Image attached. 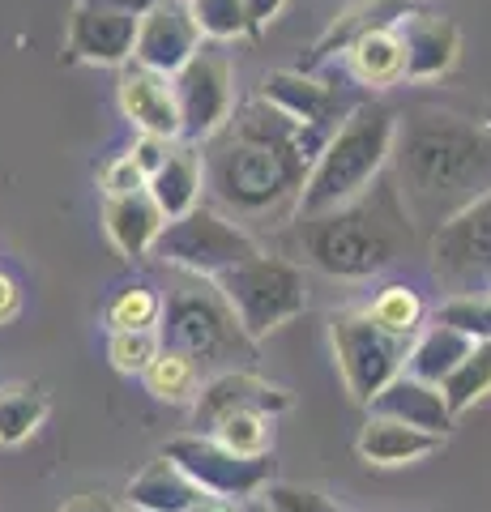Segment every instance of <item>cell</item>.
I'll list each match as a JSON object with an SVG mask.
<instances>
[{
	"mask_svg": "<svg viewBox=\"0 0 491 512\" xmlns=\"http://www.w3.org/2000/svg\"><path fill=\"white\" fill-rule=\"evenodd\" d=\"M265 508L269 512H338V504L329 500L325 491H316V487H299V483H269L257 491Z\"/></svg>",
	"mask_w": 491,
	"mask_h": 512,
	"instance_id": "cell-35",
	"label": "cell"
},
{
	"mask_svg": "<svg viewBox=\"0 0 491 512\" xmlns=\"http://www.w3.org/2000/svg\"><path fill=\"white\" fill-rule=\"evenodd\" d=\"M393 133H398V111L380 99L355 103L338 128L325 137L321 154L312 158V171L299 192V214H321L334 205L359 197L372 180L389 171ZM295 214V218H299Z\"/></svg>",
	"mask_w": 491,
	"mask_h": 512,
	"instance_id": "cell-4",
	"label": "cell"
},
{
	"mask_svg": "<svg viewBox=\"0 0 491 512\" xmlns=\"http://www.w3.org/2000/svg\"><path fill=\"white\" fill-rule=\"evenodd\" d=\"M287 9V0H244V22H248V35L261 39L265 26L278 18V13Z\"/></svg>",
	"mask_w": 491,
	"mask_h": 512,
	"instance_id": "cell-38",
	"label": "cell"
},
{
	"mask_svg": "<svg viewBox=\"0 0 491 512\" xmlns=\"http://www.w3.org/2000/svg\"><path fill=\"white\" fill-rule=\"evenodd\" d=\"M440 389H445V402H449L453 414H462L474 402H483V397L491 393V342H474L466 350V359L453 367Z\"/></svg>",
	"mask_w": 491,
	"mask_h": 512,
	"instance_id": "cell-28",
	"label": "cell"
},
{
	"mask_svg": "<svg viewBox=\"0 0 491 512\" xmlns=\"http://www.w3.org/2000/svg\"><path fill=\"white\" fill-rule=\"evenodd\" d=\"M445 436H432V431H419L402 419H389V414H372L363 423L359 440H355V453L368 461V466H410L427 453H436Z\"/></svg>",
	"mask_w": 491,
	"mask_h": 512,
	"instance_id": "cell-21",
	"label": "cell"
},
{
	"mask_svg": "<svg viewBox=\"0 0 491 512\" xmlns=\"http://www.w3.org/2000/svg\"><path fill=\"white\" fill-rule=\"evenodd\" d=\"M436 320L462 329L470 342H491V295H453Z\"/></svg>",
	"mask_w": 491,
	"mask_h": 512,
	"instance_id": "cell-34",
	"label": "cell"
},
{
	"mask_svg": "<svg viewBox=\"0 0 491 512\" xmlns=\"http://www.w3.org/2000/svg\"><path fill=\"white\" fill-rule=\"evenodd\" d=\"M205 436L223 440L231 453L240 457H269L274 448V414H261V410H240V414H227L223 423Z\"/></svg>",
	"mask_w": 491,
	"mask_h": 512,
	"instance_id": "cell-29",
	"label": "cell"
},
{
	"mask_svg": "<svg viewBox=\"0 0 491 512\" xmlns=\"http://www.w3.org/2000/svg\"><path fill=\"white\" fill-rule=\"evenodd\" d=\"M261 99L274 103L282 116H291L295 124L316 128V133H334L338 120L351 111L355 103H342L338 86L312 77L308 69H278L261 82Z\"/></svg>",
	"mask_w": 491,
	"mask_h": 512,
	"instance_id": "cell-16",
	"label": "cell"
},
{
	"mask_svg": "<svg viewBox=\"0 0 491 512\" xmlns=\"http://www.w3.org/2000/svg\"><path fill=\"white\" fill-rule=\"evenodd\" d=\"M141 376H146V389L158 402H171V406H193V397L201 389V363L176 346H158V355Z\"/></svg>",
	"mask_w": 491,
	"mask_h": 512,
	"instance_id": "cell-26",
	"label": "cell"
},
{
	"mask_svg": "<svg viewBox=\"0 0 491 512\" xmlns=\"http://www.w3.org/2000/svg\"><path fill=\"white\" fill-rule=\"evenodd\" d=\"M56 512H129V508H120L116 500H107V495H77V500L60 504Z\"/></svg>",
	"mask_w": 491,
	"mask_h": 512,
	"instance_id": "cell-39",
	"label": "cell"
},
{
	"mask_svg": "<svg viewBox=\"0 0 491 512\" xmlns=\"http://www.w3.org/2000/svg\"><path fill=\"white\" fill-rule=\"evenodd\" d=\"M188 9H193L201 35L214 39V43H227V39L248 35L244 0H188Z\"/></svg>",
	"mask_w": 491,
	"mask_h": 512,
	"instance_id": "cell-33",
	"label": "cell"
},
{
	"mask_svg": "<svg viewBox=\"0 0 491 512\" xmlns=\"http://www.w3.org/2000/svg\"><path fill=\"white\" fill-rule=\"evenodd\" d=\"M107 325L112 329H154L163 325V299H158L154 286L146 282H133V286H120L107 303Z\"/></svg>",
	"mask_w": 491,
	"mask_h": 512,
	"instance_id": "cell-30",
	"label": "cell"
},
{
	"mask_svg": "<svg viewBox=\"0 0 491 512\" xmlns=\"http://www.w3.org/2000/svg\"><path fill=\"white\" fill-rule=\"evenodd\" d=\"M329 133L295 124L261 94L231 111L214 137L201 141L205 192L235 222L282 227L299 214V192Z\"/></svg>",
	"mask_w": 491,
	"mask_h": 512,
	"instance_id": "cell-1",
	"label": "cell"
},
{
	"mask_svg": "<svg viewBox=\"0 0 491 512\" xmlns=\"http://www.w3.org/2000/svg\"><path fill=\"white\" fill-rule=\"evenodd\" d=\"M158 333L154 329H112L107 338V359H112L116 372L124 376H141L150 367V359L158 355Z\"/></svg>",
	"mask_w": 491,
	"mask_h": 512,
	"instance_id": "cell-32",
	"label": "cell"
},
{
	"mask_svg": "<svg viewBox=\"0 0 491 512\" xmlns=\"http://www.w3.org/2000/svg\"><path fill=\"white\" fill-rule=\"evenodd\" d=\"M171 86H176V107H180V141H197L201 146L205 137H214L231 120L235 73L223 52L201 43L193 60L171 73Z\"/></svg>",
	"mask_w": 491,
	"mask_h": 512,
	"instance_id": "cell-9",
	"label": "cell"
},
{
	"mask_svg": "<svg viewBox=\"0 0 491 512\" xmlns=\"http://www.w3.org/2000/svg\"><path fill=\"white\" fill-rule=\"evenodd\" d=\"M163 457L176 461V466L193 478L201 491L227 495V500H240V504L252 500V495L274 478V461L269 457H240V453H231L223 440L205 436V431L167 440Z\"/></svg>",
	"mask_w": 491,
	"mask_h": 512,
	"instance_id": "cell-10",
	"label": "cell"
},
{
	"mask_svg": "<svg viewBox=\"0 0 491 512\" xmlns=\"http://www.w3.org/2000/svg\"><path fill=\"white\" fill-rule=\"evenodd\" d=\"M329 338H334V359H338L342 384L359 406H368L372 397L402 372L410 342H415V338H406V333H393V329L380 325V320H372L368 308L363 312H355V308L334 312V320H329Z\"/></svg>",
	"mask_w": 491,
	"mask_h": 512,
	"instance_id": "cell-7",
	"label": "cell"
},
{
	"mask_svg": "<svg viewBox=\"0 0 491 512\" xmlns=\"http://www.w3.org/2000/svg\"><path fill=\"white\" fill-rule=\"evenodd\" d=\"M184 512H244L240 500H227V495H210V491H201L193 504H188Z\"/></svg>",
	"mask_w": 491,
	"mask_h": 512,
	"instance_id": "cell-40",
	"label": "cell"
},
{
	"mask_svg": "<svg viewBox=\"0 0 491 512\" xmlns=\"http://www.w3.org/2000/svg\"><path fill=\"white\" fill-rule=\"evenodd\" d=\"M261 244L248 235V227H240L231 214H223L218 205H193L180 218H167L163 231H158L150 256H158L163 265L188 269L197 278H218L223 269L257 256Z\"/></svg>",
	"mask_w": 491,
	"mask_h": 512,
	"instance_id": "cell-6",
	"label": "cell"
},
{
	"mask_svg": "<svg viewBox=\"0 0 491 512\" xmlns=\"http://www.w3.org/2000/svg\"><path fill=\"white\" fill-rule=\"evenodd\" d=\"M133 39H137V18L77 0L65 22V60L120 69L124 60H133Z\"/></svg>",
	"mask_w": 491,
	"mask_h": 512,
	"instance_id": "cell-14",
	"label": "cell"
},
{
	"mask_svg": "<svg viewBox=\"0 0 491 512\" xmlns=\"http://www.w3.org/2000/svg\"><path fill=\"white\" fill-rule=\"evenodd\" d=\"M86 5H99V9H116V13H129V18H141L150 5L158 0H86Z\"/></svg>",
	"mask_w": 491,
	"mask_h": 512,
	"instance_id": "cell-42",
	"label": "cell"
},
{
	"mask_svg": "<svg viewBox=\"0 0 491 512\" xmlns=\"http://www.w3.org/2000/svg\"><path fill=\"white\" fill-rule=\"evenodd\" d=\"M99 184H103V197H120V192L146 188V171H141L129 154H116L112 163L99 171Z\"/></svg>",
	"mask_w": 491,
	"mask_h": 512,
	"instance_id": "cell-36",
	"label": "cell"
},
{
	"mask_svg": "<svg viewBox=\"0 0 491 512\" xmlns=\"http://www.w3.org/2000/svg\"><path fill=\"white\" fill-rule=\"evenodd\" d=\"M432 269L453 291L491 278V192L432 227Z\"/></svg>",
	"mask_w": 491,
	"mask_h": 512,
	"instance_id": "cell-11",
	"label": "cell"
},
{
	"mask_svg": "<svg viewBox=\"0 0 491 512\" xmlns=\"http://www.w3.org/2000/svg\"><path fill=\"white\" fill-rule=\"evenodd\" d=\"M171 146H176V137H158V133H137V141H133V150H129V158L133 163L146 171V180L150 175L163 167V158L171 154Z\"/></svg>",
	"mask_w": 491,
	"mask_h": 512,
	"instance_id": "cell-37",
	"label": "cell"
},
{
	"mask_svg": "<svg viewBox=\"0 0 491 512\" xmlns=\"http://www.w3.org/2000/svg\"><path fill=\"white\" fill-rule=\"evenodd\" d=\"M398 39L406 47V82H436L462 56V30L436 9L410 5L398 18Z\"/></svg>",
	"mask_w": 491,
	"mask_h": 512,
	"instance_id": "cell-15",
	"label": "cell"
},
{
	"mask_svg": "<svg viewBox=\"0 0 491 512\" xmlns=\"http://www.w3.org/2000/svg\"><path fill=\"white\" fill-rule=\"evenodd\" d=\"M415 231L419 227L389 171L334 210L295 218L299 256L338 282H363L385 274L389 265H398L415 248Z\"/></svg>",
	"mask_w": 491,
	"mask_h": 512,
	"instance_id": "cell-3",
	"label": "cell"
},
{
	"mask_svg": "<svg viewBox=\"0 0 491 512\" xmlns=\"http://www.w3.org/2000/svg\"><path fill=\"white\" fill-rule=\"evenodd\" d=\"M295 406L291 389L282 384H269L261 376L244 372V367H227L210 380H201V389L193 397V423L197 431H214L227 414H240V410H261V414H287Z\"/></svg>",
	"mask_w": 491,
	"mask_h": 512,
	"instance_id": "cell-12",
	"label": "cell"
},
{
	"mask_svg": "<svg viewBox=\"0 0 491 512\" xmlns=\"http://www.w3.org/2000/svg\"><path fill=\"white\" fill-rule=\"evenodd\" d=\"M146 188L158 201L163 218H180V214L193 210V205H201V197H205V158H201L197 141H176L171 154L163 158V167L146 180Z\"/></svg>",
	"mask_w": 491,
	"mask_h": 512,
	"instance_id": "cell-20",
	"label": "cell"
},
{
	"mask_svg": "<svg viewBox=\"0 0 491 512\" xmlns=\"http://www.w3.org/2000/svg\"><path fill=\"white\" fill-rule=\"evenodd\" d=\"M372 414H389V419H402L419 431H432V436H449L453 431V419L457 414L449 410L445 402V389L432 380H419L410 372H398L385 389L372 397Z\"/></svg>",
	"mask_w": 491,
	"mask_h": 512,
	"instance_id": "cell-18",
	"label": "cell"
},
{
	"mask_svg": "<svg viewBox=\"0 0 491 512\" xmlns=\"http://www.w3.org/2000/svg\"><path fill=\"white\" fill-rule=\"evenodd\" d=\"M197 495H201V487L171 457L150 461V466L133 474L129 487H124V500L137 512H184Z\"/></svg>",
	"mask_w": 491,
	"mask_h": 512,
	"instance_id": "cell-23",
	"label": "cell"
},
{
	"mask_svg": "<svg viewBox=\"0 0 491 512\" xmlns=\"http://www.w3.org/2000/svg\"><path fill=\"white\" fill-rule=\"evenodd\" d=\"M47 419V393L30 389V384H9L0 389V444H22L39 431Z\"/></svg>",
	"mask_w": 491,
	"mask_h": 512,
	"instance_id": "cell-27",
	"label": "cell"
},
{
	"mask_svg": "<svg viewBox=\"0 0 491 512\" xmlns=\"http://www.w3.org/2000/svg\"><path fill=\"white\" fill-rule=\"evenodd\" d=\"M368 316L380 320V325L393 329V333H406V338H415L419 325H423V299L410 291V286L393 282V286H385V291L372 299Z\"/></svg>",
	"mask_w": 491,
	"mask_h": 512,
	"instance_id": "cell-31",
	"label": "cell"
},
{
	"mask_svg": "<svg viewBox=\"0 0 491 512\" xmlns=\"http://www.w3.org/2000/svg\"><path fill=\"white\" fill-rule=\"evenodd\" d=\"M389 163L415 227H440L462 205L491 192V124L415 107L398 116Z\"/></svg>",
	"mask_w": 491,
	"mask_h": 512,
	"instance_id": "cell-2",
	"label": "cell"
},
{
	"mask_svg": "<svg viewBox=\"0 0 491 512\" xmlns=\"http://www.w3.org/2000/svg\"><path fill=\"white\" fill-rule=\"evenodd\" d=\"M167 346L193 355L197 363H240L257 355V342L240 329V320L218 291H180L163 303Z\"/></svg>",
	"mask_w": 491,
	"mask_h": 512,
	"instance_id": "cell-8",
	"label": "cell"
},
{
	"mask_svg": "<svg viewBox=\"0 0 491 512\" xmlns=\"http://www.w3.org/2000/svg\"><path fill=\"white\" fill-rule=\"evenodd\" d=\"M244 512H269V508H265L261 495H252V500H244Z\"/></svg>",
	"mask_w": 491,
	"mask_h": 512,
	"instance_id": "cell-43",
	"label": "cell"
},
{
	"mask_svg": "<svg viewBox=\"0 0 491 512\" xmlns=\"http://www.w3.org/2000/svg\"><path fill=\"white\" fill-rule=\"evenodd\" d=\"M214 286L252 342H261L274 329L291 325V320L304 316V308H308V278L287 256L257 252V256H248V261L223 269V274L214 278Z\"/></svg>",
	"mask_w": 491,
	"mask_h": 512,
	"instance_id": "cell-5",
	"label": "cell"
},
{
	"mask_svg": "<svg viewBox=\"0 0 491 512\" xmlns=\"http://www.w3.org/2000/svg\"><path fill=\"white\" fill-rule=\"evenodd\" d=\"M18 308H22L18 282H13V278H5V274H0V325H9V320H13V316H18Z\"/></svg>",
	"mask_w": 491,
	"mask_h": 512,
	"instance_id": "cell-41",
	"label": "cell"
},
{
	"mask_svg": "<svg viewBox=\"0 0 491 512\" xmlns=\"http://www.w3.org/2000/svg\"><path fill=\"white\" fill-rule=\"evenodd\" d=\"M406 9H410V0H355V5L346 9L342 18H334V26H329L325 35H321V43L312 47L308 69H312V64H321L325 56L346 52V47H351L359 35H368V30H376V26H393Z\"/></svg>",
	"mask_w": 491,
	"mask_h": 512,
	"instance_id": "cell-25",
	"label": "cell"
},
{
	"mask_svg": "<svg viewBox=\"0 0 491 512\" xmlns=\"http://www.w3.org/2000/svg\"><path fill=\"white\" fill-rule=\"evenodd\" d=\"M116 103L137 133H158V137L180 141V107H176L171 73H158V69H146V64H137V60H124Z\"/></svg>",
	"mask_w": 491,
	"mask_h": 512,
	"instance_id": "cell-17",
	"label": "cell"
},
{
	"mask_svg": "<svg viewBox=\"0 0 491 512\" xmlns=\"http://www.w3.org/2000/svg\"><path fill=\"white\" fill-rule=\"evenodd\" d=\"M205 43L201 26L188 9V0H158L137 18V39H133V60L158 73L184 69L193 52Z\"/></svg>",
	"mask_w": 491,
	"mask_h": 512,
	"instance_id": "cell-13",
	"label": "cell"
},
{
	"mask_svg": "<svg viewBox=\"0 0 491 512\" xmlns=\"http://www.w3.org/2000/svg\"><path fill=\"white\" fill-rule=\"evenodd\" d=\"M470 346H474V342L466 338L462 329L445 325V320H432V329H423L419 338L410 342V355H406L402 372L419 376V380H432V384H445L453 367L466 359Z\"/></svg>",
	"mask_w": 491,
	"mask_h": 512,
	"instance_id": "cell-24",
	"label": "cell"
},
{
	"mask_svg": "<svg viewBox=\"0 0 491 512\" xmlns=\"http://www.w3.org/2000/svg\"><path fill=\"white\" fill-rule=\"evenodd\" d=\"M346 64H351V77L359 86H372V90L402 86L406 82V47L398 39V22L359 35L346 47Z\"/></svg>",
	"mask_w": 491,
	"mask_h": 512,
	"instance_id": "cell-22",
	"label": "cell"
},
{
	"mask_svg": "<svg viewBox=\"0 0 491 512\" xmlns=\"http://www.w3.org/2000/svg\"><path fill=\"white\" fill-rule=\"evenodd\" d=\"M163 210L158 201L150 197V188H137V192H120V197H103V227L107 239L116 244L120 256L129 261H141L150 256L158 231H163Z\"/></svg>",
	"mask_w": 491,
	"mask_h": 512,
	"instance_id": "cell-19",
	"label": "cell"
},
{
	"mask_svg": "<svg viewBox=\"0 0 491 512\" xmlns=\"http://www.w3.org/2000/svg\"><path fill=\"white\" fill-rule=\"evenodd\" d=\"M487 282H491V278H487ZM487 295H491V291H487Z\"/></svg>",
	"mask_w": 491,
	"mask_h": 512,
	"instance_id": "cell-44",
	"label": "cell"
}]
</instances>
